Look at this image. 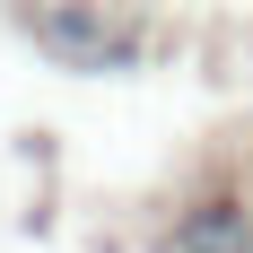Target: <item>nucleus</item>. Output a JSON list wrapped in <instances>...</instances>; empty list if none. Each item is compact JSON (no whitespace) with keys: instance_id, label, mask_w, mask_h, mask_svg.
I'll return each mask as SVG.
<instances>
[{"instance_id":"obj_1","label":"nucleus","mask_w":253,"mask_h":253,"mask_svg":"<svg viewBox=\"0 0 253 253\" xmlns=\"http://www.w3.org/2000/svg\"><path fill=\"white\" fill-rule=\"evenodd\" d=\"M175 253H253V227H245V210H236V201H201L192 218H183Z\"/></svg>"}]
</instances>
